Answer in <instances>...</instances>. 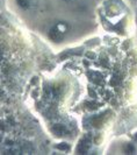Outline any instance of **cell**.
I'll list each match as a JSON object with an SVG mask.
<instances>
[{"label": "cell", "mask_w": 137, "mask_h": 155, "mask_svg": "<svg viewBox=\"0 0 137 155\" xmlns=\"http://www.w3.org/2000/svg\"><path fill=\"white\" fill-rule=\"evenodd\" d=\"M68 25L65 22H58L49 31V39L53 42H62L66 33H68Z\"/></svg>", "instance_id": "1"}, {"label": "cell", "mask_w": 137, "mask_h": 155, "mask_svg": "<svg viewBox=\"0 0 137 155\" xmlns=\"http://www.w3.org/2000/svg\"><path fill=\"white\" fill-rule=\"evenodd\" d=\"M135 139H136V141H137V132L135 133Z\"/></svg>", "instance_id": "4"}, {"label": "cell", "mask_w": 137, "mask_h": 155, "mask_svg": "<svg viewBox=\"0 0 137 155\" xmlns=\"http://www.w3.org/2000/svg\"><path fill=\"white\" fill-rule=\"evenodd\" d=\"M63 1H68V0H63Z\"/></svg>", "instance_id": "5"}, {"label": "cell", "mask_w": 137, "mask_h": 155, "mask_svg": "<svg viewBox=\"0 0 137 155\" xmlns=\"http://www.w3.org/2000/svg\"><path fill=\"white\" fill-rule=\"evenodd\" d=\"M15 2L21 9L27 11V9H30L33 7V5L35 4V0H15Z\"/></svg>", "instance_id": "2"}, {"label": "cell", "mask_w": 137, "mask_h": 155, "mask_svg": "<svg viewBox=\"0 0 137 155\" xmlns=\"http://www.w3.org/2000/svg\"><path fill=\"white\" fill-rule=\"evenodd\" d=\"M124 153L126 154H136L137 152V148L135 146V143H132V142H127L126 145H124Z\"/></svg>", "instance_id": "3"}]
</instances>
